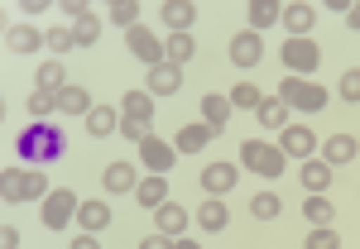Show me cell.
Instances as JSON below:
<instances>
[{
	"label": "cell",
	"instance_id": "52a82bcc",
	"mask_svg": "<svg viewBox=\"0 0 360 249\" xmlns=\"http://www.w3.org/2000/svg\"><path fill=\"white\" fill-rule=\"evenodd\" d=\"M139 163L149 168V173H159V177H168V173H173V163H178V149H173L168 139L149 135L144 144H139Z\"/></svg>",
	"mask_w": 360,
	"mask_h": 249
},
{
	"label": "cell",
	"instance_id": "ffe728a7",
	"mask_svg": "<svg viewBox=\"0 0 360 249\" xmlns=\"http://www.w3.org/2000/svg\"><path fill=\"white\" fill-rule=\"evenodd\" d=\"M231 111H236V106H231V96H217V91H207V96H202V120H207V125H212L217 135L226 130Z\"/></svg>",
	"mask_w": 360,
	"mask_h": 249
},
{
	"label": "cell",
	"instance_id": "cb8c5ba5",
	"mask_svg": "<svg viewBox=\"0 0 360 249\" xmlns=\"http://www.w3.org/2000/svg\"><path fill=\"white\" fill-rule=\"evenodd\" d=\"M34 82H39V91H63L68 86V72H63V58H44L39 62V72H34Z\"/></svg>",
	"mask_w": 360,
	"mask_h": 249
},
{
	"label": "cell",
	"instance_id": "bcb514c9",
	"mask_svg": "<svg viewBox=\"0 0 360 249\" xmlns=\"http://www.w3.org/2000/svg\"><path fill=\"white\" fill-rule=\"evenodd\" d=\"M68 249H101V240H96V235H86V230H82V235H77V240H72Z\"/></svg>",
	"mask_w": 360,
	"mask_h": 249
},
{
	"label": "cell",
	"instance_id": "7bdbcfd3",
	"mask_svg": "<svg viewBox=\"0 0 360 249\" xmlns=\"http://www.w3.org/2000/svg\"><path fill=\"white\" fill-rule=\"evenodd\" d=\"M63 15H72V20L82 25V20H91V5H86V0H63Z\"/></svg>",
	"mask_w": 360,
	"mask_h": 249
},
{
	"label": "cell",
	"instance_id": "8fae6325",
	"mask_svg": "<svg viewBox=\"0 0 360 249\" xmlns=\"http://www.w3.org/2000/svg\"><path fill=\"white\" fill-rule=\"evenodd\" d=\"M149 96H178L183 91V67H173V62H159V67H149V86H144Z\"/></svg>",
	"mask_w": 360,
	"mask_h": 249
},
{
	"label": "cell",
	"instance_id": "f6af8a7d",
	"mask_svg": "<svg viewBox=\"0 0 360 249\" xmlns=\"http://www.w3.org/2000/svg\"><path fill=\"white\" fill-rule=\"evenodd\" d=\"M0 245H5V249H20V230H15V225H5V230H0Z\"/></svg>",
	"mask_w": 360,
	"mask_h": 249
},
{
	"label": "cell",
	"instance_id": "d4e9b609",
	"mask_svg": "<svg viewBox=\"0 0 360 249\" xmlns=\"http://www.w3.org/2000/svg\"><path fill=\"white\" fill-rule=\"evenodd\" d=\"M86 130H91V139L120 135V111H111V106H91V115H86Z\"/></svg>",
	"mask_w": 360,
	"mask_h": 249
},
{
	"label": "cell",
	"instance_id": "83f0119b",
	"mask_svg": "<svg viewBox=\"0 0 360 249\" xmlns=\"http://www.w3.org/2000/svg\"><path fill=\"white\" fill-rule=\"evenodd\" d=\"M58 111L63 115H91V91L86 86H63L58 91Z\"/></svg>",
	"mask_w": 360,
	"mask_h": 249
},
{
	"label": "cell",
	"instance_id": "60d3db41",
	"mask_svg": "<svg viewBox=\"0 0 360 249\" xmlns=\"http://www.w3.org/2000/svg\"><path fill=\"white\" fill-rule=\"evenodd\" d=\"M341 96L360 106V67H346V72H341Z\"/></svg>",
	"mask_w": 360,
	"mask_h": 249
},
{
	"label": "cell",
	"instance_id": "9c48e42d",
	"mask_svg": "<svg viewBox=\"0 0 360 249\" xmlns=\"http://www.w3.org/2000/svg\"><path fill=\"white\" fill-rule=\"evenodd\" d=\"M231 62H236V67H255V62H264V39H259L255 29H240V34L231 39Z\"/></svg>",
	"mask_w": 360,
	"mask_h": 249
},
{
	"label": "cell",
	"instance_id": "4316f807",
	"mask_svg": "<svg viewBox=\"0 0 360 249\" xmlns=\"http://www.w3.org/2000/svg\"><path fill=\"white\" fill-rule=\"evenodd\" d=\"M245 20H250V29L259 34V29H269V25H278V20H283V5H274V0H250Z\"/></svg>",
	"mask_w": 360,
	"mask_h": 249
},
{
	"label": "cell",
	"instance_id": "3957f363",
	"mask_svg": "<svg viewBox=\"0 0 360 249\" xmlns=\"http://www.w3.org/2000/svg\"><path fill=\"white\" fill-rule=\"evenodd\" d=\"M278 101L288 106V111H303V115H317L332 96H327V86L307 82V77H283L278 82Z\"/></svg>",
	"mask_w": 360,
	"mask_h": 249
},
{
	"label": "cell",
	"instance_id": "5bb4252c",
	"mask_svg": "<svg viewBox=\"0 0 360 249\" xmlns=\"http://www.w3.org/2000/svg\"><path fill=\"white\" fill-rule=\"evenodd\" d=\"M159 15L168 20L173 34H188V29L197 25V5H193V0H164V5H159Z\"/></svg>",
	"mask_w": 360,
	"mask_h": 249
},
{
	"label": "cell",
	"instance_id": "d590c367",
	"mask_svg": "<svg viewBox=\"0 0 360 249\" xmlns=\"http://www.w3.org/2000/svg\"><path fill=\"white\" fill-rule=\"evenodd\" d=\"M135 20H139V5H135V0H115V5H111V25H120L125 34L135 29Z\"/></svg>",
	"mask_w": 360,
	"mask_h": 249
},
{
	"label": "cell",
	"instance_id": "c3c4849f",
	"mask_svg": "<svg viewBox=\"0 0 360 249\" xmlns=\"http://www.w3.org/2000/svg\"><path fill=\"white\" fill-rule=\"evenodd\" d=\"M178 249H202V245H197V240H188V235H183V240H178Z\"/></svg>",
	"mask_w": 360,
	"mask_h": 249
},
{
	"label": "cell",
	"instance_id": "7dc6e473",
	"mask_svg": "<svg viewBox=\"0 0 360 249\" xmlns=\"http://www.w3.org/2000/svg\"><path fill=\"white\" fill-rule=\"evenodd\" d=\"M346 25H351V29H360V5H351V15H346Z\"/></svg>",
	"mask_w": 360,
	"mask_h": 249
},
{
	"label": "cell",
	"instance_id": "ab89813d",
	"mask_svg": "<svg viewBox=\"0 0 360 249\" xmlns=\"http://www.w3.org/2000/svg\"><path fill=\"white\" fill-rule=\"evenodd\" d=\"M72 34H77V43H82V48H91V43L101 39V20L91 15V20H82V25H72Z\"/></svg>",
	"mask_w": 360,
	"mask_h": 249
},
{
	"label": "cell",
	"instance_id": "4dcf8cb0",
	"mask_svg": "<svg viewBox=\"0 0 360 249\" xmlns=\"http://www.w3.org/2000/svg\"><path fill=\"white\" fill-rule=\"evenodd\" d=\"M255 115H259L264 130H288V106H283L278 96H264V106H259Z\"/></svg>",
	"mask_w": 360,
	"mask_h": 249
},
{
	"label": "cell",
	"instance_id": "44dd1931",
	"mask_svg": "<svg viewBox=\"0 0 360 249\" xmlns=\"http://www.w3.org/2000/svg\"><path fill=\"white\" fill-rule=\"evenodd\" d=\"M77 225H82L86 235H101V230L111 225V206H106V201H82V206H77Z\"/></svg>",
	"mask_w": 360,
	"mask_h": 249
},
{
	"label": "cell",
	"instance_id": "277c9868",
	"mask_svg": "<svg viewBox=\"0 0 360 249\" xmlns=\"http://www.w3.org/2000/svg\"><path fill=\"white\" fill-rule=\"evenodd\" d=\"M278 58H283L288 77H307V72H317V67H322V48H317L312 39H283Z\"/></svg>",
	"mask_w": 360,
	"mask_h": 249
},
{
	"label": "cell",
	"instance_id": "30bf717a",
	"mask_svg": "<svg viewBox=\"0 0 360 249\" xmlns=\"http://www.w3.org/2000/svg\"><path fill=\"white\" fill-rule=\"evenodd\" d=\"M236 182H240L236 163H207V168H202V192H207V196H226Z\"/></svg>",
	"mask_w": 360,
	"mask_h": 249
},
{
	"label": "cell",
	"instance_id": "f1b7e54d",
	"mask_svg": "<svg viewBox=\"0 0 360 249\" xmlns=\"http://www.w3.org/2000/svg\"><path fill=\"white\" fill-rule=\"evenodd\" d=\"M164 53H168L173 67H183V62H193V58H197V39H193V34H168Z\"/></svg>",
	"mask_w": 360,
	"mask_h": 249
},
{
	"label": "cell",
	"instance_id": "7c38bea8",
	"mask_svg": "<svg viewBox=\"0 0 360 249\" xmlns=\"http://www.w3.org/2000/svg\"><path fill=\"white\" fill-rule=\"evenodd\" d=\"M197 225H202V230H207V235H221L226 225H231V206H226L221 196H207V201H202V206H197V216H193Z\"/></svg>",
	"mask_w": 360,
	"mask_h": 249
},
{
	"label": "cell",
	"instance_id": "74e56055",
	"mask_svg": "<svg viewBox=\"0 0 360 249\" xmlns=\"http://www.w3.org/2000/svg\"><path fill=\"white\" fill-rule=\"evenodd\" d=\"M303 249H341V235H336L332 225H312V235H307Z\"/></svg>",
	"mask_w": 360,
	"mask_h": 249
},
{
	"label": "cell",
	"instance_id": "7a4b0ae2",
	"mask_svg": "<svg viewBox=\"0 0 360 249\" xmlns=\"http://www.w3.org/2000/svg\"><path fill=\"white\" fill-rule=\"evenodd\" d=\"M240 163H245V173H255V177H283L288 159H283V149L269 144V139H245V144H240Z\"/></svg>",
	"mask_w": 360,
	"mask_h": 249
},
{
	"label": "cell",
	"instance_id": "f546056e",
	"mask_svg": "<svg viewBox=\"0 0 360 249\" xmlns=\"http://www.w3.org/2000/svg\"><path fill=\"white\" fill-rule=\"evenodd\" d=\"M0 196H5V206H15V201H25V168H5L0 173Z\"/></svg>",
	"mask_w": 360,
	"mask_h": 249
},
{
	"label": "cell",
	"instance_id": "8d00e7d4",
	"mask_svg": "<svg viewBox=\"0 0 360 249\" xmlns=\"http://www.w3.org/2000/svg\"><path fill=\"white\" fill-rule=\"evenodd\" d=\"M44 39H49V48H53V58H63L68 48H77V34H72V29H63V25H53L49 34H44Z\"/></svg>",
	"mask_w": 360,
	"mask_h": 249
},
{
	"label": "cell",
	"instance_id": "d6a6232c",
	"mask_svg": "<svg viewBox=\"0 0 360 249\" xmlns=\"http://www.w3.org/2000/svg\"><path fill=\"white\" fill-rule=\"evenodd\" d=\"M303 216H307V221H312V225H332L336 206H332V201H327V196H312V192H307V201H303Z\"/></svg>",
	"mask_w": 360,
	"mask_h": 249
},
{
	"label": "cell",
	"instance_id": "e575fe53",
	"mask_svg": "<svg viewBox=\"0 0 360 249\" xmlns=\"http://www.w3.org/2000/svg\"><path fill=\"white\" fill-rule=\"evenodd\" d=\"M25 111L34 115V120H49V115L58 111V96H53V91H34V96L25 101Z\"/></svg>",
	"mask_w": 360,
	"mask_h": 249
},
{
	"label": "cell",
	"instance_id": "ba28073f",
	"mask_svg": "<svg viewBox=\"0 0 360 249\" xmlns=\"http://www.w3.org/2000/svg\"><path fill=\"white\" fill-rule=\"evenodd\" d=\"M278 149H283V159H312L317 154V135L307 130V125H288L283 135H278Z\"/></svg>",
	"mask_w": 360,
	"mask_h": 249
},
{
	"label": "cell",
	"instance_id": "6da1fadb",
	"mask_svg": "<svg viewBox=\"0 0 360 249\" xmlns=\"http://www.w3.org/2000/svg\"><path fill=\"white\" fill-rule=\"evenodd\" d=\"M63 154H68V139H63V130H58V125H49V120L25 125V130H20V139H15V159H20L25 168L58 163Z\"/></svg>",
	"mask_w": 360,
	"mask_h": 249
},
{
	"label": "cell",
	"instance_id": "4fadbf2b",
	"mask_svg": "<svg viewBox=\"0 0 360 249\" xmlns=\"http://www.w3.org/2000/svg\"><path fill=\"white\" fill-rule=\"evenodd\" d=\"M212 139H217V130H212L207 120H197V125H183V130H178L173 149H178V154H202V149H207Z\"/></svg>",
	"mask_w": 360,
	"mask_h": 249
},
{
	"label": "cell",
	"instance_id": "7402d4cb",
	"mask_svg": "<svg viewBox=\"0 0 360 249\" xmlns=\"http://www.w3.org/2000/svg\"><path fill=\"white\" fill-rule=\"evenodd\" d=\"M5 43H10V53H39L49 39H44V34H39L34 25H15L10 34H5Z\"/></svg>",
	"mask_w": 360,
	"mask_h": 249
},
{
	"label": "cell",
	"instance_id": "1f68e13d",
	"mask_svg": "<svg viewBox=\"0 0 360 249\" xmlns=\"http://www.w3.org/2000/svg\"><path fill=\"white\" fill-rule=\"evenodd\" d=\"M226 96H231V106H240V111H259V106H264V91L255 82H236Z\"/></svg>",
	"mask_w": 360,
	"mask_h": 249
},
{
	"label": "cell",
	"instance_id": "f35d334b",
	"mask_svg": "<svg viewBox=\"0 0 360 249\" xmlns=\"http://www.w3.org/2000/svg\"><path fill=\"white\" fill-rule=\"evenodd\" d=\"M44 196H49V177L25 168V201H44Z\"/></svg>",
	"mask_w": 360,
	"mask_h": 249
},
{
	"label": "cell",
	"instance_id": "ee69618b",
	"mask_svg": "<svg viewBox=\"0 0 360 249\" xmlns=\"http://www.w3.org/2000/svg\"><path fill=\"white\" fill-rule=\"evenodd\" d=\"M139 249H178V240H168V235L154 230V235H144V240H139Z\"/></svg>",
	"mask_w": 360,
	"mask_h": 249
},
{
	"label": "cell",
	"instance_id": "e0dca14e",
	"mask_svg": "<svg viewBox=\"0 0 360 249\" xmlns=\"http://www.w3.org/2000/svg\"><path fill=\"white\" fill-rule=\"evenodd\" d=\"M135 201L139 206H149V211H159L168 201V177H159V173H149V177H139V187H135Z\"/></svg>",
	"mask_w": 360,
	"mask_h": 249
},
{
	"label": "cell",
	"instance_id": "603a6c76",
	"mask_svg": "<svg viewBox=\"0 0 360 249\" xmlns=\"http://www.w3.org/2000/svg\"><path fill=\"white\" fill-rule=\"evenodd\" d=\"M312 25H317V10H312V5H283V29H288L293 39H307Z\"/></svg>",
	"mask_w": 360,
	"mask_h": 249
},
{
	"label": "cell",
	"instance_id": "b9f144b4",
	"mask_svg": "<svg viewBox=\"0 0 360 249\" xmlns=\"http://www.w3.org/2000/svg\"><path fill=\"white\" fill-rule=\"evenodd\" d=\"M120 135L135 139V144H144V139H149V125H139V120H125V115H120Z\"/></svg>",
	"mask_w": 360,
	"mask_h": 249
},
{
	"label": "cell",
	"instance_id": "d6986e66",
	"mask_svg": "<svg viewBox=\"0 0 360 249\" xmlns=\"http://www.w3.org/2000/svg\"><path fill=\"white\" fill-rule=\"evenodd\" d=\"M120 115L149 125V120H154V96H149V91H125V96H120Z\"/></svg>",
	"mask_w": 360,
	"mask_h": 249
},
{
	"label": "cell",
	"instance_id": "2e32d148",
	"mask_svg": "<svg viewBox=\"0 0 360 249\" xmlns=\"http://www.w3.org/2000/svg\"><path fill=\"white\" fill-rule=\"evenodd\" d=\"M298 177H303V187H307L312 196H327V187H332L336 173H332V163H327V159H307Z\"/></svg>",
	"mask_w": 360,
	"mask_h": 249
},
{
	"label": "cell",
	"instance_id": "836d02e7",
	"mask_svg": "<svg viewBox=\"0 0 360 249\" xmlns=\"http://www.w3.org/2000/svg\"><path fill=\"white\" fill-rule=\"evenodd\" d=\"M278 211H283V201H278L274 192H259V196H250V216H255V221H274Z\"/></svg>",
	"mask_w": 360,
	"mask_h": 249
},
{
	"label": "cell",
	"instance_id": "5b68a950",
	"mask_svg": "<svg viewBox=\"0 0 360 249\" xmlns=\"http://www.w3.org/2000/svg\"><path fill=\"white\" fill-rule=\"evenodd\" d=\"M77 192L72 187H53V196H44V211H39V221L49 225V230H63V225L77 221Z\"/></svg>",
	"mask_w": 360,
	"mask_h": 249
},
{
	"label": "cell",
	"instance_id": "ac0fdd59",
	"mask_svg": "<svg viewBox=\"0 0 360 249\" xmlns=\"http://www.w3.org/2000/svg\"><path fill=\"white\" fill-rule=\"evenodd\" d=\"M101 187H106V192H115V196H125V192H135V187H139V177H135V168H130V163H106Z\"/></svg>",
	"mask_w": 360,
	"mask_h": 249
},
{
	"label": "cell",
	"instance_id": "8992f818",
	"mask_svg": "<svg viewBox=\"0 0 360 249\" xmlns=\"http://www.w3.org/2000/svg\"><path fill=\"white\" fill-rule=\"evenodd\" d=\"M125 43H130V53L144 62V67H159V62H168V53H164V39L154 34V29H144V25H135L130 34H125Z\"/></svg>",
	"mask_w": 360,
	"mask_h": 249
},
{
	"label": "cell",
	"instance_id": "484cf974",
	"mask_svg": "<svg viewBox=\"0 0 360 249\" xmlns=\"http://www.w3.org/2000/svg\"><path fill=\"white\" fill-rule=\"evenodd\" d=\"M360 154V144H356V135H332L327 139V144H322V159H327V163H351V159H356Z\"/></svg>",
	"mask_w": 360,
	"mask_h": 249
},
{
	"label": "cell",
	"instance_id": "9a60e30c",
	"mask_svg": "<svg viewBox=\"0 0 360 249\" xmlns=\"http://www.w3.org/2000/svg\"><path fill=\"white\" fill-rule=\"evenodd\" d=\"M154 225H159V235H168V240H183V230H188V211H183L178 201H164V206L154 211Z\"/></svg>",
	"mask_w": 360,
	"mask_h": 249
}]
</instances>
